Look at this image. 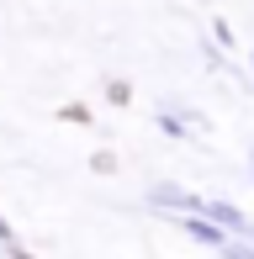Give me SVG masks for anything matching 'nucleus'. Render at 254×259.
I'll use <instances>...</instances> for the list:
<instances>
[]
</instances>
